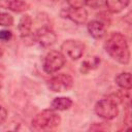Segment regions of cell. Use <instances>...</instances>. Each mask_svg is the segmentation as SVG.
<instances>
[{
	"instance_id": "1",
	"label": "cell",
	"mask_w": 132,
	"mask_h": 132,
	"mask_svg": "<svg viewBox=\"0 0 132 132\" xmlns=\"http://www.w3.org/2000/svg\"><path fill=\"white\" fill-rule=\"evenodd\" d=\"M105 52L117 62L128 64L130 61V50L126 37L120 32L111 33L104 43Z\"/></svg>"
},
{
	"instance_id": "2",
	"label": "cell",
	"mask_w": 132,
	"mask_h": 132,
	"mask_svg": "<svg viewBox=\"0 0 132 132\" xmlns=\"http://www.w3.org/2000/svg\"><path fill=\"white\" fill-rule=\"evenodd\" d=\"M61 124V117L53 108L44 109L32 120V128L37 131H46L57 128Z\"/></svg>"
},
{
	"instance_id": "3",
	"label": "cell",
	"mask_w": 132,
	"mask_h": 132,
	"mask_svg": "<svg viewBox=\"0 0 132 132\" xmlns=\"http://www.w3.org/2000/svg\"><path fill=\"white\" fill-rule=\"evenodd\" d=\"M95 112L100 118L109 121L118 117L119 114V107L114 99L105 98L99 100L95 104Z\"/></svg>"
},
{
	"instance_id": "4",
	"label": "cell",
	"mask_w": 132,
	"mask_h": 132,
	"mask_svg": "<svg viewBox=\"0 0 132 132\" xmlns=\"http://www.w3.org/2000/svg\"><path fill=\"white\" fill-rule=\"evenodd\" d=\"M65 64V56L59 51H51L47 53L43 59L42 67L43 70L48 73H55L60 70Z\"/></svg>"
},
{
	"instance_id": "5",
	"label": "cell",
	"mask_w": 132,
	"mask_h": 132,
	"mask_svg": "<svg viewBox=\"0 0 132 132\" xmlns=\"http://www.w3.org/2000/svg\"><path fill=\"white\" fill-rule=\"evenodd\" d=\"M73 86V79L69 74L60 73L53 76L47 81V87L53 92H66Z\"/></svg>"
},
{
	"instance_id": "6",
	"label": "cell",
	"mask_w": 132,
	"mask_h": 132,
	"mask_svg": "<svg viewBox=\"0 0 132 132\" xmlns=\"http://www.w3.org/2000/svg\"><path fill=\"white\" fill-rule=\"evenodd\" d=\"M61 50L70 59L77 60L82 56V54L85 52V44L79 40L68 39L62 43Z\"/></svg>"
},
{
	"instance_id": "7",
	"label": "cell",
	"mask_w": 132,
	"mask_h": 132,
	"mask_svg": "<svg viewBox=\"0 0 132 132\" xmlns=\"http://www.w3.org/2000/svg\"><path fill=\"white\" fill-rule=\"evenodd\" d=\"M34 38L35 41H37L41 46L50 47L56 42L57 35L50 27L43 26L36 30V32L34 33Z\"/></svg>"
},
{
	"instance_id": "8",
	"label": "cell",
	"mask_w": 132,
	"mask_h": 132,
	"mask_svg": "<svg viewBox=\"0 0 132 132\" xmlns=\"http://www.w3.org/2000/svg\"><path fill=\"white\" fill-rule=\"evenodd\" d=\"M61 16L64 19H68L78 25H82L88 20V12L84 7L75 8L68 6L67 8H63L61 10Z\"/></svg>"
},
{
	"instance_id": "9",
	"label": "cell",
	"mask_w": 132,
	"mask_h": 132,
	"mask_svg": "<svg viewBox=\"0 0 132 132\" xmlns=\"http://www.w3.org/2000/svg\"><path fill=\"white\" fill-rule=\"evenodd\" d=\"M18 29H19V32H20L21 37L23 38L24 42L31 41V43H32V42L35 41L34 33H32V31H31V29H32V19L29 14L22 15V18L19 21Z\"/></svg>"
},
{
	"instance_id": "10",
	"label": "cell",
	"mask_w": 132,
	"mask_h": 132,
	"mask_svg": "<svg viewBox=\"0 0 132 132\" xmlns=\"http://www.w3.org/2000/svg\"><path fill=\"white\" fill-rule=\"evenodd\" d=\"M87 28L89 34L95 39L102 38L106 33V25L99 20H93L89 22Z\"/></svg>"
},
{
	"instance_id": "11",
	"label": "cell",
	"mask_w": 132,
	"mask_h": 132,
	"mask_svg": "<svg viewBox=\"0 0 132 132\" xmlns=\"http://www.w3.org/2000/svg\"><path fill=\"white\" fill-rule=\"evenodd\" d=\"M0 7L12 10L14 12H22L27 10L29 5L23 0H0Z\"/></svg>"
},
{
	"instance_id": "12",
	"label": "cell",
	"mask_w": 132,
	"mask_h": 132,
	"mask_svg": "<svg viewBox=\"0 0 132 132\" xmlns=\"http://www.w3.org/2000/svg\"><path fill=\"white\" fill-rule=\"evenodd\" d=\"M130 0H104V4L110 12L118 13L129 5Z\"/></svg>"
},
{
	"instance_id": "13",
	"label": "cell",
	"mask_w": 132,
	"mask_h": 132,
	"mask_svg": "<svg viewBox=\"0 0 132 132\" xmlns=\"http://www.w3.org/2000/svg\"><path fill=\"white\" fill-rule=\"evenodd\" d=\"M71 105H72V100L69 97H57L51 103L52 108L55 110H66L69 109Z\"/></svg>"
},
{
	"instance_id": "14",
	"label": "cell",
	"mask_w": 132,
	"mask_h": 132,
	"mask_svg": "<svg viewBox=\"0 0 132 132\" xmlns=\"http://www.w3.org/2000/svg\"><path fill=\"white\" fill-rule=\"evenodd\" d=\"M116 84L124 89V90H130L131 89V75L130 72H122L120 74H118L114 78Z\"/></svg>"
},
{
	"instance_id": "15",
	"label": "cell",
	"mask_w": 132,
	"mask_h": 132,
	"mask_svg": "<svg viewBox=\"0 0 132 132\" xmlns=\"http://www.w3.org/2000/svg\"><path fill=\"white\" fill-rule=\"evenodd\" d=\"M99 64H100V59L98 57H93L92 60H86L85 62L81 63L80 71L81 72H87V71H89L91 69L96 68Z\"/></svg>"
},
{
	"instance_id": "16",
	"label": "cell",
	"mask_w": 132,
	"mask_h": 132,
	"mask_svg": "<svg viewBox=\"0 0 132 132\" xmlns=\"http://www.w3.org/2000/svg\"><path fill=\"white\" fill-rule=\"evenodd\" d=\"M13 25V18L11 14L7 12L0 11V26L3 27H9Z\"/></svg>"
},
{
	"instance_id": "17",
	"label": "cell",
	"mask_w": 132,
	"mask_h": 132,
	"mask_svg": "<svg viewBox=\"0 0 132 132\" xmlns=\"http://www.w3.org/2000/svg\"><path fill=\"white\" fill-rule=\"evenodd\" d=\"M66 2L70 7H75V8L84 7L87 4V0H66Z\"/></svg>"
},
{
	"instance_id": "18",
	"label": "cell",
	"mask_w": 132,
	"mask_h": 132,
	"mask_svg": "<svg viewBox=\"0 0 132 132\" xmlns=\"http://www.w3.org/2000/svg\"><path fill=\"white\" fill-rule=\"evenodd\" d=\"M12 38V32L9 30H1L0 31V40L2 41H9Z\"/></svg>"
},
{
	"instance_id": "19",
	"label": "cell",
	"mask_w": 132,
	"mask_h": 132,
	"mask_svg": "<svg viewBox=\"0 0 132 132\" xmlns=\"http://www.w3.org/2000/svg\"><path fill=\"white\" fill-rule=\"evenodd\" d=\"M87 5L93 8H98L104 5V0H87Z\"/></svg>"
},
{
	"instance_id": "20",
	"label": "cell",
	"mask_w": 132,
	"mask_h": 132,
	"mask_svg": "<svg viewBox=\"0 0 132 132\" xmlns=\"http://www.w3.org/2000/svg\"><path fill=\"white\" fill-rule=\"evenodd\" d=\"M6 119H7V111L2 105H0V125L3 124L6 121Z\"/></svg>"
},
{
	"instance_id": "21",
	"label": "cell",
	"mask_w": 132,
	"mask_h": 132,
	"mask_svg": "<svg viewBox=\"0 0 132 132\" xmlns=\"http://www.w3.org/2000/svg\"><path fill=\"white\" fill-rule=\"evenodd\" d=\"M2 85H3V76L0 74V90L2 89Z\"/></svg>"
},
{
	"instance_id": "22",
	"label": "cell",
	"mask_w": 132,
	"mask_h": 132,
	"mask_svg": "<svg viewBox=\"0 0 132 132\" xmlns=\"http://www.w3.org/2000/svg\"><path fill=\"white\" fill-rule=\"evenodd\" d=\"M39 1H41V0H39ZM50 1H52V2H57V1H59V0H50Z\"/></svg>"
},
{
	"instance_id": "23",
	"label": "cell",
	"mask_w": 132,
	"mask_h": 132,
	"mask_svg": "<svg viewBox=\"0 0 132 132\" xmlns=\"http://www.w3.org/2000/svg\"><path fill=\"white\" fill-rule=\"evenodd\" d=\"M2 56V51H1V48H0V57Z\"/></svg>"
}]
</instances>
